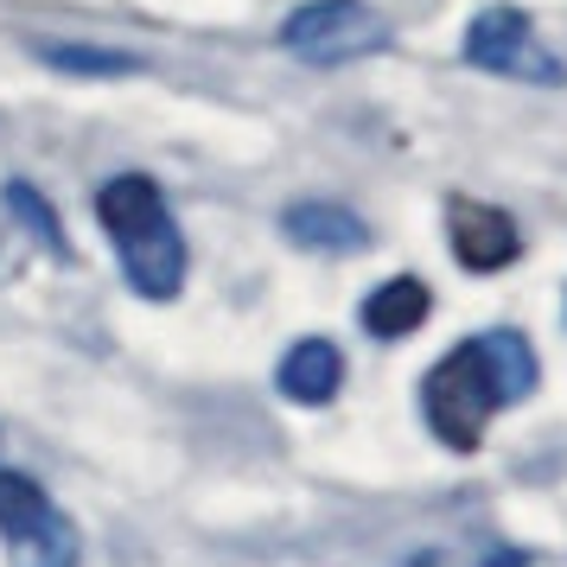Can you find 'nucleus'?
<instances>
[{
  "label": "nucleus",
  "mask_w": 567,
  "mask_h": 567,
  "mask_svg": "<svg viewBox=\"0 0 567 567\" xmlns=\"http://www.w3.org/2000/svg\"><path fill=\"white\" fill-rule=\"evenodd\" d=\"M460 52H465V64H478L491 78H511V83H561L567 78V64L542 45L536 27H529V13H516V7L472 13Z\"/></svg>",
  "instance_id": "obj_5"
},
{
  "label": "nucleus",
  "mask_w": 567,
  "mask_h": 567,
  "mask_svg": "<svg viewBox=\"0 0 567 567\" xmlns=\"http://www.w3.org/2000/svg\"><path fill=\"white\" fill-rule=\"evenodd\" d=\"M434 312V293H427V281H414V275H395V281H383L370 300H363V332L370 338H409L421 319Z\"/></svg>",
  "instance_id": "obj_9"
},
{
  "label": "nucleus",
  "mask_w": 567,
  "mask_h": 567,
  "mask_svg": "<svg viewBox=\"0 0 567 567\" xmlns=\"http://www.w3.org/2000/svg\"><path fill=\"white\" fill-rule=\"evenodd\" d=\"M478 351H485L491 383H497V395H504V402H523V395L536 389V351H529V338L485 332V338H478Z\"/></svg>",
  "instance_id": "obj_10"
},
{
  "label": "nucleus",
  "mask_w": 567,
  "mask_h": 567,
  "mask_svg": "<svg viewBox=\"0 0 567 567\" xmlns=\"http://www.w3.org/2000/svg\"><path fill=\"white\" fill-rule=\"evenodd\" d=\"M446 236H453L460 268H472V275H497V268H511L516 249H523V236H516L511 217L497 205H478V198H453V205H446Z\"/></svg>",
  "instance_id": "obj_6"
},
{
  "label": "nucleus",
  "mask_w": 567,
  "mask_h": 567,
  "mask_svg": "<svg viewBox=\"0 0 567 567\" xmlns=\"http://www.w3.org/2000/svg\"><path fill=\"white\" fill-rule=\"evenodd\" d=\"M39 58L45 64H64V71H134V58H122V52H83V45H39Z\"/></svg>",
  "instance_id": "obj_12"
},
{
  "label": "nucleus",
  "mask_w": 567,
  "mask_h": 567,
  "mask_svg": "<svg viewBox=\"0 0 567 567\" xmlns=\"http://www.w3.org/2000/svg\"><path fill=\"white\" fill-rule=\"evenodd\" d=\"M281 45L300 58V64L332 71V64H358V58L383 52L389 20L370 7V0H307V7L287 13Z\"/></svg>",
  "instance_id": "obj_3"
},
{
  "label": "nucleus",
  "mask_w": 567,
  "mask_h": 567,
  "mask_svg": "<svg viewBox=\"0 0 567 567\" xmlns=\"http://www.w3.org/2000/svg\"><path fill=\"white\" fill-rule=\"evenodd\" d=\"M421 409H427V427H434L453 453H472V446L485 440L491 414L504 409V395L491 383V363H485V351H478V338H472V344H453V351L427 370Z\"/></svg>",
  "instance_id": "obj_2"
},
{
  "label": "nucleus",
  "mask_w": 567,
  "mask_h": 567,
  "mask_svg": "<svg viewBox=\"0 0 567 567\" xmlns=\"http://www.w3.org/2000/svg\"><path fill=\"white\" fill-rule=\"evenodd\" d=\"M338 383H344V358H338L332 338H300V344L281 358V395L287 402L319 409V402L338 395Z\"/></svg>",
  "instance_id": "obj_8"
},
{
  "label": "nucleus",
  "mask_w": 567,
  "mask_h": 567,
  "mask_svg": "<svg viewBox=\"0 0 567 567\" xmlns=\"http://www.w3.org/2000/svg\"><path fill=\"white\" fill-rule=\"evenodd\" d=\"M287 236L300 243V249H319V256H358L363 243H370V224H363L358 210L332 205V198H307V205H287Z\"/></svg>",
  "instance_id": "obj_7"
},
{
  "label": "nucleus",
  "mask_w": 567,
  "mask_h": 567,
  "mask_svg": "<svg viewBox=\"0 0 567 567\" xmlns=\"http://www.w3.org/2000/svg\"><path fill=\"white\" fill-rule=\"evenodd\" d=\"M96 217L115 236L122 275L141 300H173L185 287V236L173 224V210L159 198V185L147 173H122L96 192Z\"/></svg>",
  "instance_id": "obj_1"
},
{
  "label": "nucleus",
  "mask_w": 567,
  "mask_h": 567,
  "mask_svg": "<svg viewBox=\"0 0 567 567\" xmlns=\"http://www.w3.org/2000/svg\"><path fill=\"white\" fill-rule=\"evenodd\" d=\"M0 205H7L32 236H39V243H45V256H58V261L71 256V243H64V224H58L52 205H45V198H39L27 179H7V185H0Z\"/></svg>",
  "instance_id": "obj_11"
},
{
  "label": "nucleus",
  "mask_w": 567,
  "mask_h": 567,
  "mask_svg": "<svg viewBox=\"0 0 567 567\" xmlns=\"http://www.w3.org/2000/svg\"><path fill=\"white\" fill-rule=\"evenodd\" d=\"M0 536L13 548V567H78V529L27 472H0Z\"/></svg>",
  "instance_id": "obj_4"
}]
</instances>
